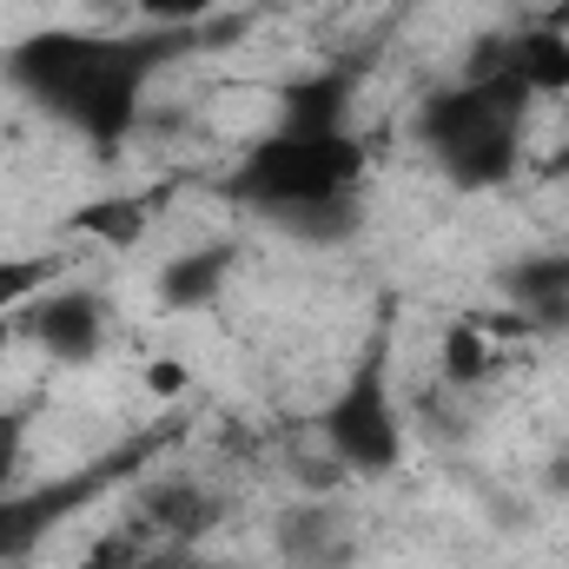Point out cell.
<instances>
[{
    "mask_svg": "<svg viewBox=\"0 0 569 569\" xmlns=\"http://www.w3.org/2000/svg\"><path fill=\"white\" fill-rule=\"evenodd\" d=\"M437 365H443V385L470 391V385H483V378L497 371V338H490V331H483L477 318H457V325H443Z\"/></svg>",
    "mask_w": 569,
    "mask_h": 569,
    "instance_id": "8fae6325",
    "label": "cell"
},
{
    "mask_svg": "<svg viewBox=\"0 0 569 569\" xmlns=\"http://www.w3.org/2000/svg\"><path fill=\"white\" fill-rule=\"evenodd\" d=\"M550 172H557V179H569V127H563V140H557V152H550Z\"/></svg>",
    "mask_w": 569,
    "mask_h": 569,
    "instance_id": "d6986e66",
    "label": "cell"
},
{
    "mask_svg": "<svg viewBox=\"0 0 569 569\" xmlns=\"http://www.w3.org/2000/svg\"><path fill=\"white\" fill-rule=\"evenodd\" d=\"M146 226H152V199H127V192L80 212V232H100L107 246H133V239H146Z\"/></svg>",
    "mask_w": 569,
    "mask_h": 569,
    "instance_id": "7c38bea8",
    "label": "cell"
},
{
    "mask_svg": "<svg viewBox=\"0 0 569 569\" xmlns=\"http://www.w3.org/2000/svg\"><path fill=\"white\" fill-rule=\"evenodd\" d=\"M530 93L517 73H497V80H450L437 87L418 113V146L430 152V166L463 186V192H483V186H503L517 166H523V120H530Z\"/></svg>",
    "mask_w": 569,
    "mask_h": 569,
    "instance_id": "3957f363",
    "label": "cell"
},
{
    "mask_svg": "<svg viewBox=\"0 0 569 569\" xmlns=\"http://www.w3.org/2000/svg\"><path fill=\"white\" fill-rule=\"evenodd\" d=\"M563 7H569V0H563Z\"/></svg>",
    "mask_w": 569,
    "mask_h": 569,
    "instance_id": "603a6c76",
    "label": "cell"
},
{
    "mask_svg": "<svg viewBox=\"0 0 569 569\" xmlns=\"http://www.w3.org/2000/svg\"><path fill=\"white\" fill-rule=\"evenodd\" d=\"M13 331L27 345H40L53 365H93L107 351V298L87 291V284H53L33 305H20Z\"/></svg>",
    "mask_w": 569,
    "mask_h": 569,
    "instance_id": "5b68a950",
    "label": "cell"
},
{
    "mask_svg": "<svg viewBox=\"0 0 569 569\" xmlns=\"http://www.w3.org/2000/svg\"><path fill=\"white\" fill-rule=\"evenodd\" d=\"M219 7H232V0H133V13H140L146 27H199Z\"/></svg>",
    "mask_w": 569,
    "mask_h": 569,
    "instance_id": "5bb4252c",
    "label": "cell"
},
{
    "mask_svg": "<svg viewBox=\"0 0 569 569\" xmlns=\"http://www.w3.org/2000/svg\"><path fill=\"white\" fill-rule=\"evenodd\" d=\"M318 443L331 450V463L345 477H391L405 463V411L391 398V365L385 345L365 351V365L345 378V391L318 411Z\"/></svg>",
    "mask_w": 569,
    "mask_h": 569,
    "instance_id": "277c9868",
    "label": "cell"
},
{
    "mask_svg": "<svg viewBox=\"0 0 569 569\" xmlns=\"http://www.w3.org/2000/svg\"><path fill=\"white\" fill-rule=\"evenodd\" d=\"M13 338H20V331H13V318H0V351H7Z\"/></svg>",
    "mask_w": 569,
    "mask_h": 569,
    "instance_id": "ffe728a7",
    "label": "cell"
},
{
    "mask_svg": "<svg viewBox=\"0 0 569 569\" xmlns=\"http://www.w3.org/2000/svg\"><path fill=\"white\" fill-rule=\"evenodd\" d=\"M80 7H87L93 20H127V13H133V0H80Z\"/></svg>",
    "mask_w": 569,
    "mask_h": 569,
    "instance_id": "2e32d148",
    "label": "cell"
},
{
    "mask_svg": "<svg viewBox=\"0 0 569 569\" xmlns=\"http://www.w3.org/2000/svg\"><path fill=\"white\" fill-rule=\"evenodd\" d=\"M80 569H120V563H113V557L100 550V557H87V563H80Z\"/></svg>",
    "mask_w": 569,
    "mask_h": 569,
    "instance_id": "44dd1931",
    "label": "cell"
},
{
    "mask_svg": "<svg viewBox=\"0 0 569 569\" xmlns=\"http://www.w3.org/2000/svg\"><path fill=\"white\" fill-rule=\"evenodd\" d=\"M371 152L365 140L345 133H291L272 127L239 152L226 199H239L246 212H266L272 226L298 239H345L358 219V186H365Z\"/></svg>",
    "mask_w": 569,
    "mask_h": 569,
    "instance_id": "7a4b0ae2",
    "label": "cell"
},
{
    "mask_svg": "<svg viewBox=\"0 0 569 569\" xmlns=\"http://www.w3.org/2000/svg\"><path fill=\"white\" fill-rule=\"evenodd\" d=\"M192 27H40L7 53V80L53 113L60 127H73L80 140L100 152L120 146L146 120V93L159 80V67L172 53H186Z\"/></svg>",
    "mask_w": 569,
    "mask_h": 569,
    "instance_id": "6da1fadb",
    "label": "cell"
},
{
    "mask_svg": "<svg viewBox=\"0 0 569 569\" xmlns=\"http://www.w3.org/2000/svg\"><path fill=\"white\" fill-rule=\"evenodd\" d=\"M152 385H159V391H179V385H186V371H179V365H152Z\"/></svg>",
    "mask_w": 569,
    "mask_h": 569,
    "instance_id": "ac0fdd59",
    "label": "cell"
},
{
    "mask_svg": "<svg viewBox=\"0 0 569 569\" xmlns=\"http://www.w3.org/2000/svg\"><path fill=\"white\" fill-rule=\"evenodd\" d=\"M345 100H351V73L345 67L284 80L279 87V127H291V133H345Z\"/></svg>",
    "mask_w": 569,
    "mask_h": 569,
    "instance_id": "9c48e42d",
    "label": "cell"
},
{
    "mask_svg": "<svg viewBox=\"0 0 569 569\" xmlns=\"http://www.w3.org/2000/svg\"><path fill=\"white\" fill-rule=\"evenodd\" d=\"M67 266L53 259V252H33V259H0V318L7 311H20V305H33L47 284L60 279Z\"/></svg>",
    "mask_w": 569,
    "mask_h": 569,
    "instance_id": "4fadbf2b",
    "label": "cell"
},
{
    "mask_svg": "<svg viewBox=\"0 0 569 569\" xmlns=\"http://www.w3.org/2000/svg\"><path fill=\"white\" fill-rule=\"evenodd\" d=\"M503 298L510 311L530 318V331H563L569 325V252H530L503 266Z\"/></svg>",
    "mask_w": 569,
    "mask_h": 569,
    "instance_id": "52a82bcc",
    "label": "cell"
},
{
    "mask_svg": "<svg viewBox=\"0 0 569 569\" xmlns=\"http://www.w3.org/2000/svg\"><path fill=\"white\" fill-rule=\"evenodd\" d=\"M284 569H331L345 557V510L331 497H291L272 523Z\"/></svg>",
    "mask_w": 569,
    "mask_h": 569,
    "instance_id": "8992f818",
    "label": "cell"
},
{
    "mask_svg": "<svg viewBox=\"0 0 569 569\" xmlns=\"http://www.w3.org/2000/svg\"><path fill=\"white\" fill-rule=\"evenodd\" d=\"M510 73L523 80L530 100H569V27L563 20H537V27L510 33Z\"/></svg>",
    "mask_w": 569,
    "mask_h": 569,
    "instance_id": "ba28073f",
    "label": "cell"
},
{
    "mask_svg": "<svg viewBox=\"0 0 569 569\" xmlns=\"http://www.w3.org/2000/svg\"><path fill=\"white\" fill-rule=\"evenodd\" d=\"M172 569H246V563H219V557H199V550H186V557H172Z\"/></svg>",
    "mask_w": 569,
    "mask_h": 569,
    "instance_id": "e0dca14e",
    "label": "cell"
},
{
    "mask_svg": "<svg viewBox=\"0 0 569 569\" xmlns=\"http://www.w3.org/2000/svg\"><path fill=\"white\" fill-rule=\"evenodd\" d=\"M20 450H27V425H20L13 411H0V497H7V483L20 477Z\"/></svg>",
    "mask_w": 569,
    "mask_h": 569,
    "instance_id": "9a60e30c",
    "label": "cell"
},
{
    "mask_svg": "<svg viewBox=\"0 0 569 569\" xmlns=\"http://www.w3.org/2000/svg\"><path fill=\"white\" fill-rule=\"evenodd\" d=\"M133 569H172V557H159V563H133Z\"/></svg>",
    "mask_w": 569,
    "mask_h": 569,
    "instance_id": "7402d4cb",
    "label": "cell"
},
{
    "mask_svg": "<svg viewBox=\"0 0 569 569\" xmlns=\"http://www.w3.org/2000/svg\"><path fill=\"white\" fill-rule=\"evenodd\" d=\"M226 284H232V246L212 239V246H192V252L166 259V272H159V298H166L172 311H199V305H212Z\"/></svg>",
    "mask_w": 569,
    "mask_h": 569,
    "instance_id": "30bf717a",
    "label": "cell"
}]
</instances>
